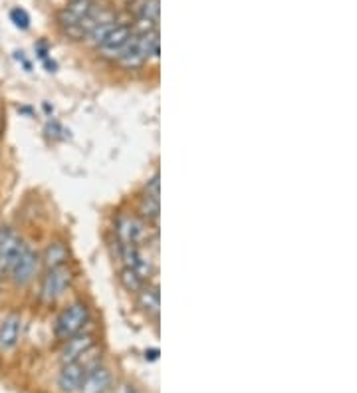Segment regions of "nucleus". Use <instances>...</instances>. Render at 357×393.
<instances>
[{
    "label": "nucleus",
    "mask_w": 357,
    "mask_h": 393,
    "mask_svg": "<svg viewBox=\"0 0 357 393\" xmlns=\"http://www.w3.org/2000/svg\"><path fill=\"white\" fill-rule=\"evenodd\" d=\"M4 126H6V111H4V106H2V101H0V138H2V133H4Z\"/></svg>",
    "instance_id": "19"
},
{
    "label": "nucleus",
    "mask_w": 357,
    "mask_h": 393,
    "mask_svg": "<svg viewBox=\"0 0 357 393\" xmlns=\"http://www.w3.org/2000/svg\"><path fill=\"white\" fill-rule=\"evenodd\" d=\"M138 306L147 318H157L159 316V308H161V298H159V290L157 286H149V282L138 292Z\"/></svg>",
    "instance_id": "14"
},
{
    "label": "nucleus",
    "mask_w": 357,
    "mask_h": 393,
    "mask_svg": "<svg viewBox=\"0 0 357 393\" xmlns=\"http://www.w3.org/2000/svg\"><path fill=\"white\" fill-rule=\"evenodd\" d=\"M143 195L147 197H153L159 201V197H161V181H159V171L153 173V177H149L145 181V187H143Z\"/></svg>",
    "instance_id": "17"
},
{
    "label": "nucleus",
    "mask_w": 357,
    "mask_h": 393,
    "mask_svg": "<svg viewBox=\"0 0 357 393\" xmlns=\"http://www.w3.org/2000/svg\"><path fill=\"white\" fill-rule=\"evenodd\" d=\"M92 347H95V336H93L92 332H88V330H83L80 334L68 338L66 342H62V349H60V362H62V366L82 359Z\"/></svg>",
    "instance_id": "7"
},
{
    "label": "nucleus",
    "mask_w": 357,
    "mask_h": 393,
    "mask_svg": "<svg viewBox=\"0 0 357 393\" xmlns=\"http://www.w3.org/2000/svg\"><path fill=\"white\" fill-rule=\"evenodd\" d=\"M133 36V30H131V22H115L113 28L110 30V34L105 36V40L98 46L101 58L115 62V58L119 52L123 50V46L128 44L129 38Z\"/></svg>",
    "instance_id": "5"
},
{
    "label": "nucleus",
    "mask_w": 357,
    "mask_h": 393,
    "mask_svg": "<svg viewBox=\"0 0 357 393\" xmlns=\"http://www.w3.org/2000/svg\"><path fill=\"white\" fill-rule=\"evenodd\" d=\"M73 284V270L70 265L58 266V268H48L44 276H42V284H40V302L42 304H54L62 296L68 294Z\"/></svg>",
    "instance_id": "3"
},
{
    "label": "nucleus",
    "mask_w": 357,
    "mask_h": 393,
    "mask_svg": "<svg viewBox=\"0 0 357 393\" xmlns=\"http://www.w3.org/2000/svg\"><path fill=\"white\" fill-rule=\"evenodd\" d=\"M151 229L145 220H141L138 215L129 213H119L115 217V243L119 245H139V247H149Z\"/></svg>",
    "instance_id": "4"
},
{
    "label": "nucleus",
    "mask_w": 357,
    "mask_h": 393,
    "mask_svg": "<svg viewBox=\"0 0 357 393\" xmlns=\"http://www.w3.org/2000/svg\"><path fill=\"white\" fill-rule=\"evenodd\" d=\"M159 213H161V207H159V201L153 199V197H147V195H141L138 205V217L141 220H145L149 227L155 229L157 223H159Z\"/></svg>",
    "instance_id": "15"
},
{
    "label": "nucleus",
    "mask_w": 357,
    "mask_h": 393,
    "mask_svg": "<svg viewBox=\"0 0 357 393\" xmlns=\"http://www.w3.org/2000/svg\"><path fill=\"white\" fill-rule=\"evenodd\" d=\"M95 6L98 4L93 0H70V4L64 10H60V14H58V22H60L62 30L76 26L80 20L90 16Z\"/></svg>",
    "instance_id": "11"
},
{
    "label": "nucleus",
    "mask_w": 357,
    "mask_h": 393,
    "mask_svg": "<svg viewBox=\"0 0 357 393\" xmlns=\"http://www.w3.org/2000/svg\"><path fill=\"white\" fill-rule=\"evenodd\" d=\"M111 387V372L105 366H93L88 369L78 393H105Z\"/></svg>",
    "instance_id": "12"
},
{
    "label": "nucleus",
    "mask_w": 357,
    "mask_h": 393,
    "mask_svg": "<svg viewBox=\"0 0 357 393\" xmlns=\"http://www.w3.org/2000/svg\"><path fill=\"white\" fill-rule=\"evenodd\" d=\"M90 318H92V312H90L88 302H70L54 320V328H52L54 338L58 340V342H66L68 338L80 334V332H83L86 326L90 324Z\"/></svg>",
    "instance_id": "1"
},
{
    "label": "nucleus",
    "mask_w": 357,
    "mask_h": 393,
    "mask_svg": "<svg viewBox=\"0 0 357 393\" xmlns=\"http://www.w3.org/2000/svg\"><path fill=\"white\" fill-rule=\"evenodd\" d=\"M10 20L14 22V26L20 28V30H26L30 26V19H28L26 10L22 9H14L10 10Z\"/></svg>",
    "instance_id": "18"
},
{
    "label": "nucleus",
    "mask_w": 357,
    "mask_h": 393,
    "mask_svg": "<svg viewBox=\"0 0 357 393\" xmlns=\"http://www.w3.org/2000/svg\"><path fill=\"white\" fill-rule=\"evenodd\" d=\"M42 258V266L44 270L48 268H58V266H64L70 262V248L62 240H54L46 247V250L40 255Z\"/></svg>",
    "instance_id": "13"
},
{
    "label": "nucleus",
    "mask_w": 357,
    "mask_h": 393,
    "mask_svg": "<svg viewBox=\"0 0 357 393\" xmlns=\"http://www.w3.org/2000/svg\"><path fill=\"white\" fill-rule=\"evenodd\" d=\"M24 247V240L10 227H0V276L9 275L10 266L16 260L20 250Z\"/></svg>",
    "instance_id": "6"
},
{
    "label": "nucleus",
    "mask_w": 357,
    "mask_h": 393,
    "mask_svg": "<svg viewBox=\"0 0 357 393\" xmlns=\"http://www.w3.org/2000/svg\"><path fill=\"white\" fill-rule=\"evenodd\" d=\"M115 62L118 66H121L123 70H139V68H143L145 64H149V60H147L145 52H143V48L139 44V38L133 34V36L129 38L128 44L123 46V50L119 52V56L115 58Z\"/></svg>",
    "instance_id": "10"
},
{
    "label": "nucleus",
    "mask_w": 357,
    "mask_h": 393,
    "mask_svg": "<svg viewBox=\"0 0 357 393\" xmlns=\"http://www.w3.org/2000/svg\"><path fill=\"white\" fill-rule=\"evenodd\" d=\"M40 268H42L40 252H36L28 243H24V247L20 250V255L16 256V260L12 262L6 276L10 278L14 288H26L36 280V276L40 275Z\"/></svg>",
    "instance_id": "2"
},
{
    "label": "nucleus",
    "mask_w": 357,
    "mask_h": 393,
    "mask_svg": "<svg viewBox=\"0 0 357 393\" xmlns=\"http://www.w3.org/2000/svg\"><path fill=\"white\" fill-rule=\"evenodd\" d=\"M22 328H24V320L19 312H10L2 318L0 322V349L2 352H10L19 346L20 338H22Z\"/></svg>",
    "instance_id": "8"
},
{
    "label": "nucleus",
    "mask_w": 357,
    "mask_h": 393,
    "mask_svg": "<svg viewBox=\"0 0 357 393\" xmlns=\"http://www.w3.org/2000/svg\"><path fill=\"white\" fill-rule=\"evenodd\" d=\"M88 369L92 367L86 366V362L78 359V362H72V364H64L60 374H58V387L62 393H76L82 385L83 377L88 374Z\"/></svg>",
    "instance_id": "9"
},
{
    "label": "nucleus",
    "mask_w": 357,
    "mask_h": 393,
    "mask_svg": "<svg viewBox=\"0 0 357 393\" xmlns=\"http://www.w3.org/2000/svg\"><path fill=\"white\" fill-rule=\"evenodd\" d=\"M119 282H121V286L131 294H138L139 290H141V288L147 284L145 280L135 272V270H131V268H128V266H123V268H121V272H119Z\"/></svg>",
    "instance_id": "16"
}]
</instances>
